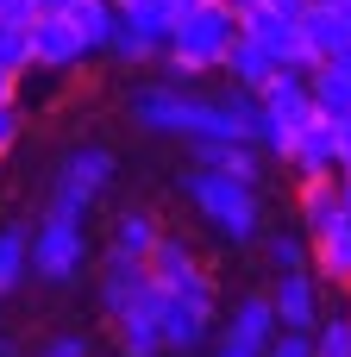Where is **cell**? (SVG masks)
Listing matches in <instances>:
<instances>
[{
  "mask_svg": "<svg viewBox=\"0 0 351 357\" xmlns=\"http://www.w3.org/2000/svg\"><path fill=\"white\" fill-rule=\"evenodd\" d=\"M182 195H188V207L207 220V232H214L220 245L245 251V245L264 238V195H257V182H239V176H226V169L195 163V169L182 176Z\"/></svg>",
  "mask_w": 351,
  "mask_h": 357,
  "instance_id": "cell-1",
  "label": "cell"
},
{
  "mask_svg": "<svg viewBox=\"0 0 351 357\" xmlns=\"http://www.w3.org/2000/svg\"><path fill=\"white\" fill-rule=\"evenodd\" d=\"M232 38H239V13H226L220 0H195L182 13V25L170 31V44H163V75L182 82V88L201 82V75H220Z\"/></svg>",
  "mask_w": 351,
  "mask_h": 357,
  "instance_id": "cell-2",
  "label": "cell"
},
{
  "mask_svg": "<svg viewBox=\"0 0 351 357\" xmlns=\"http://www.w3.org/2000/svg\"><path fill=\"white\" fill-rule=\"evenodd\" d=\"M94 270V245H88V220H57L44 213L31 226V276L44 289H75Z\"/></svg>",
  "mask_w": 351,
  "mask_h": 357,
  "instance_id": "cell-3",
  "label": "cell"
},
{
  "mask_svg": "<svg viewBox=\"0 0 351 357\" xmlns=\"http://www.w3.org/2000/svg\"><path fill=\"white\" fill-rule=\"evenodd\" d=\"M157 333H163V357H201L220 333V301L157 289Z\"/></svg>",
  "mask_w": 351,
  "mask_h": 357,
  "instance_id": "cell-4",
  "label": "cell"
},
{
  "mask_svg": "<svg viewBox=\"0 0 351 357\" xmlns=\"http://www.w3.org/2000/svg\"><path fill=\"white\" fill-rule=\"evenodd\" d=\"M257 107H264V138H257V151L283 163V151H289V132L314 119L308 69H276V75H270V82L257 88Z\"/></svg>",
  "mask_w": 351,
  "mask_h": 357,
  "instance_id": "cell-5",
  "label": "cell"
},
{
  "mask_svg": "<svg viewBox=\"0 0 351 357\" xmlns=\"http://www.w3.org/2000/svg\"><path fill=\"white\" fill-rule=\"evenodd\" d=\"M144 270H151L157 289H176V295H214V301H220V276H214V264L201 257L195 238H182V232H170V226H163L157 251L144 257Z\"/></svg>",
  "mask_w": 351,
  "mask_h": 357,
  "instance_id": "cell-6",
  "label": "cell"
},
{
  "mask_svg": "<svg viewBox=\"0 0 351 357\" xmlns=\"http://www.w3.org/2000/svg\"><path fill=\"white\" fill-rule=\"evenodd\" d=\"M239 31L251 44H264L276 69H314L308 38H301V19H283L276 6H251V13H239Z\"/></svg>",
  "mask_w": 351,
  "mask_h": 357,
  "instance_id": "cell-7",
  "label": "cell"
},
{
  "mask_svg": "<svg viewBox=\"0 0 351 357\" xmlns=\"http://www.w3.org/2000/svg\"><path fill=\"white\" fill-rule=\"evenodd\" d=\"M88 63L75 25L63 13H31V75H75Z\"/></svg>",
  "mask_w": 351,
  "mask_h": 357,
  "instance_id": "cell-8",
  "label": "cell"
},
{
  "mask_svg": "<svg viewBox=\"0 0 351 357\" xmlns=\"http://www.w3.org/2000/svg\"><path fill=\"white\" fill-rule=\"evenodd\" d=\"M264 295H270V307H276V326H283V333H314V326H320V314H327L314 270H283Z\"/></svg>",
  "mask_w": 351,
  "mask_h": 357,
  "instance_id": "cell-9",
  "label": "cell"
},
{
  "mask_svg": "<svg viewBox=\"0 0 351 357\" xmlns=\"http://www.w3.org/2000/svg\"><path fill=\"white\" fill-rule=\"evenodd\" d=\"M283 169H289L295 182H308V176H339V144H333V119H327V113H314L308 126L289 132Z\"/></svg>",
  "mask_w": 351,
  "mask_h": 357,
  "instance_id": "cell-10",
  "label": "cell"
},
{
  "mask_svg": "<svg viewBox=\"0 0 351 357\" xmlns=\"http://www.w3.org/2000/svg\"><path fill=\"white\" fill-rule=\"evenodd\" d=\"M151 295V270L144 264H132V257H100V270H94V307H100V320H119L126 307H138Z\"/></svg>",
  "mask_w": 351,
  "mask_h": 357,
  "instance_id": "cell-11",
  "label": "cell"
},
{
  "mask_svg": "<svg viewBox=\"0 0 351 357\" xmlns=\"http://www.w3.org/2000/svg\"><path fill=\"white\" fill-rule=\"evenodd\" d=\"M276 333H283V326H276V307H270L264 289L232 295V307L220 314V339H232V345H245V351H264Z\"/></svg>",
  "mask_w": 351,
  "mask_h": 357,
  "instance_id": "cell-12",
  "label": "cell"
},
{
  "mask_svg": "<svg viewBox=\"0 0 351 357\" xmlns=\"http://www.w3.org/2000/svg\"><path fill=\"white\" fill-rule=\"evenodd\" d=\"M113 326V351L119 357H163V333H157V282H151V295L138 301V307H126L119 320H107Z\"/></svg>",
  "mask_w": 351,
  "mask_h": 357,
  "instance_id": "cell-13",
  "label": "cell"
},
{
  "mask_svg": "<svg viewBox=\"0 0 351 357\" xmlns=\"http://www.w3.org/2000/svg\"><path fill=\"white\" fill-rule=\"evenodd\" d=\"M157 238H163V220H157L151 207H119V213L107 220V251H113V257L144 264V257L157 251Z\"/></svg>",
  "mask_w": 351,
  "mask_h": 357,
  "instance_id": "cell-14",
  "label": "cell"
},
{
  "mask_svg": "<svg viewBox=\"0 0 351 357\" xmlns=\"http://www.w3.org/2000/svg\"><path fill=\"white\" fill-rule=\"evenodd\" d=\"M57 176L75 182V188H88V195H107V188L119 182V157H113L107 144H69V151L57 157Z\"/></svg>",
  "mask_w": 351,
  "mask_h": 357,
  "instance_id": "cell-15",
  "label": "cell"
},
{
  "mask_svg": "<svg viewBox=\"0 0 351 357\" xmlns=\"http://www.w3.org/2000/svg\"><path fill=\"white\" fill-rule=\"evenodd\" d=\"M308 270H314L320 289H345L351 282V226L345 220H333L320 238H308Z\"/></svg>",
  "mask_w": 351,
  "mask_h": 357,
  "instance_id": "cell-16",
  "label": "cell"
},
{
  "mask_svg": "<svg viewBox=\"0 0 351 357\" xmlns=\"http://www.w3.org/2000/svg\"><path fill=\"white\" fill-rule=\"evenodd\" d=\"M188 151H195V163H207V169H226V176H239V182H264V151H257V144H239V138H195Z\"/></svg>",
  "mask_w": 351,
  "mask_h": 357,
  "instance_id": "cell-17",
  "label": "cell"
},
{
  "mask_svg": "<svg viewBox=\"0 0 351 357\" xmlns=\"http://www.w3.org/2000/svg\"><path fill=\"white\" fill-rule=\"evenodd\" d=\"M333 220H339V176H308V182H295V226H301L308 238H320Z\"/></svg>",
  "mask_w": 351,
  "mask_h": 357,
  "instance_id": "cell-18",
  "label": "cell"
},
{
  "mask_svg": "<svg viewBox=\"0 0 351 357\" xmlns=\"http://www.w3.org/2000/svg\"><path fill=\"white\" fill-rule=\"evenodd\" d=\"M308 94H314V113H327V119L351 113V50L308 69Z\"/></svg>",
  "mask_w": 351,
  "mask_h": 357,
  "instance_id": "cell-19",
  "label": "cell"
},
{
  "mask_svg": "<svg viewBox=\"0 0 351 357\" xmlns=\"http://www.w3.org/2000/svg\"><path fill=\"white\" fill-rule=\"evenodd\" d=\"M31 282V226L25 220H0V301L19 295Z\"/></svg>",
  "mask_w": 351,
  "mask_h": 357,
  "instance_id": "cell-20",
  "label": "cell"
},
{
  "mask_svg": "<svg viewBox=\"0 0 351 357\" xmlns=\"http://www.w3.org/2000/svg\"><path fill=\"white\" fill-rule=\"evenodd\" d=\"M220 75H226V88L257 94V88L276 75V63H270V50H264V44H251V38L239 31V38H232V50H226V63H220Z\"/></svg>",
  "mask_w": 351,
  "mask_h": 357,
  "instance_id": "cell-21",
  "label": "cell"
},
{
  "mask_svg": "<svg viewBox=\"0 0 351 357\" xmlns=\"http://www.w3.org/2000/svg\"><path fill=\"white\" fill-rule=\"evenodd\" d=\"M188 6H195V0H119V19H126L132 31H144L151 44H170V31L182 25Z\"/></svg>",
  "mask_w": 351,
  "mask_h": 357,
  "instance_id": "cell-22",
  "label": "cell"
},
{
  "mask_svg": "<svg viewBox=\"0 0 351 357\" xmlns=\"http://www.w3.org/2000/svg\"><path fill=\"white\" fill-rule=\"evenodd\" d=\"M63 19L75 25L82 50H88V56H100V50H107V38H113V25H119V6H113V0H75Z\"/></svg>",
  "mask_w": 351,
  "mask_h": 357,
  "instance_id": "cell-23",
  "label": "cell"
},
{
  "mask_svg": "<svg viewBox=\"0 0 351 357\" xmlns=\"http://www.w3.org/2000/svg\"><path fill=\"white\" fill-rule=\"evenodd\" d=\"M100 56H113V63H119V69H157V63H163V44H151V38H144V31H132V25H126V19H119V25H113V38H107V50H100Z\"/></svg>",
  "mask_w": 351,
  "mask_h": 357,
  "instance_id": "cell-24",
  "label": "cell"
},
{
  "mask_svg": "<svg viewBox=\"0 0 351 357\" xmlns=\"http://www.w3.org/2000/svg\"><path fill=\"white\" fill-rule=\"evenodd\" d=\"M257 245H264V257H270L276 276H283V270H308V232H301V226H276V232H264Z\"/></svg>",
  "mask_w": 351,
  "mask_h": 357,
  "instance_id": "cell-25",
  "label": "cell"
},
{
  "mask_svg": "<svg viewBox=\"0 0 351 357\" xmlns=\"http://www.w3.org/2000/svg\"><path fill=\"white\" fill-rule=\"evenodd\" d=\"M31 69V19L19 25V19H0V75H25Z\"/></svg>",
  "mask_w": 351,
  "mask_h": 357,
  "instance_id": "cell-26",
  "label": "cell"
},
{
  "mask_svg": "<svg viewBox=\"0 0 351 357\" xmlns=\"http://www.w3.org/2000/svg\"><path fill=\"white\" fill-rule=\"evenodd\" d=\"M94 201H100V195H88V188H75V182L50 176V201H44V213H57V220H88V213H94Z\"/></svg>",
  "mask_w": 351,
  "mask_h": 357,
  "instance_id": "cell-27",
  "label": "cell"
},
{
  "mask_svg": "<svg viewBox=\"0 0 351 357\" xmlns=\"http://www.w3.org/2000/svg\"><path fill=\"white\" fill-rule=\"evenodd\" d=\"M308 339H314V357H351V333H345V314H320V326H314Z\"/></svg>",
  "mask_w": 351,
  "mask_h": 357,
  "instance_id": "cell-28",
  "label": "cell"
},
{
  "mask_svg": "<svg viewBox=\"0 0 351 357\" xmlns=\"http://www.w3.org/2000/svg\"><path fill=\"white\" fill-rule=\"evenodd\" d=\"M19 138H25V107L19 100H0V163L19 151Z\"/></svg>",
  "mask_w": 351,
  "mask_h": 357,
  "instance_id": "cell-29",
  "label": "cell"
},
{
  "mask_svg": "<svg viewBox=\"0 0 351 357\" xmlns=\"http://www.w3.org/2000/svg\"><path fill=\"white\" fill-rule=\"evenodd\" d=\"M38 357H94V339L88 333H50L38 345Z\"/></svg>",
  "mask_w": 351,
  "mask_h": 357,
  "instance_id": "cell-30",
  "label": "cell"
},
{
  "mask_svg": "<svg viewBox=\"0 0 351 357\" xmlns=\"http://www.w3.org/2000/svg\"><path fill=\"white\" fill-rule=\"evenodd\" d=\"M257 357H314V339H308V333H276Z\"/></svg>",
  "mask_w": 351,
  "mask_h": 357,
  "instance_id": "cell-31",
  "label": "cell"
},
{
  "mask_svg": "<svg viewBox=\"0 0 351 357\" xmlns=\"http://www.w3.org/2000/svg\"><path fill=\"white\" fill-rule=\"evenodd\" d=\"M333 144H339V176H351V113L333 119Z\"/></svg>",
  "mask_w": 351,
  "mask_h": 357,
  "instance_id": "cell-32",
  "label": "cell"
},
{
  "mask_svg": "<svg viewBox=\"0 0 351 357\" xmlns=\"http://www.w3.org/2000/svg\"><path fill=\"white\" fill-rule=\"evenodd\" d=\"M207 357H257V351H245V345H232V339H220V333H214V345H207Z\"/></svg>",
  "mask_w": 351,
  "mask_h": 357,
  "instance_id": "cell-33",
  "label": "cell"
},
{
  "mask_svg": "<svg viewBox=\"0 0 351 357\" xmlns=\"http://www.w3.org/2000/svg\"><path fill=\"white\" fill-rule=\"evenodd\" d=\"M0 19H19V25H25V19H31V0H6V6H0Z\"/></svg>",
  "mask_w": 351,
  "mask_h": 357,
  "instance_id": "cell-34",
  "label": "cell"
},
{
  "mask_svg": "<svg viewBox=\"0 0 351 357\" xmlns=\"http://www.w3.org/2000/svg\"><path fill=\"white\" fill-rule=\"evenodd\" d=\"M264 6H276L283 19H301V13H308V0H264Z\"/></svg>",
  "mask_w": 351,
  "mask_h": 357,
  "instance_id": "cell-35",
  "label": "cell"
},
{
  "mask_svg": "<svg viewBox=\"0 0 351 357\" xmlns=\"http://www.w3.org/2000/svg\"><path fill=\"white\" fill-rule=\"evenodd\" d=\"M339 220L351 226V176H339Z\"/></svg>",
  "mask_w": 351,
  "mask_h": 357,
  "instance_id": "cell-36",
  "label": "cell"
},
{
  "mask_svg": "<svg viewBox=\"0 0 351 357\" xmlns=\"http://www.w3.org/2000/svg\"><path fill=\"white\" fill-rule=\"evenodd\" d=\"M75 0H31V13H69Z\"/></svg>",
  "mask_w": 351,
  "mask_h": 357,
  "instance_id": "cell-37",
  "label": "cell"
},
{
  "mask_svg": "<svg viewBox=\"0 0 351 357\" xmlns=\"http://www.w3.org/2000/svg\"><path fill=\"white\" fill-rule=\"evenodd\" d=\"M226 13H251V6H264V0H220Z\"/></svg>",
  "mask_w": 351,
  "mask_h": 357,
  "instance_id": "cell-38",
  "label": "cell"
},
{
  "mask_svg": "<svg viewBox=\"0 0 351 357\" xmlns=\"http://www.w3.org/2000/svg\"><path fill=\"white\" fill-rule=\"evenodd\" d=\"M0 357H19V345H13V339H6V333H0Z\"/></svg>",
  "mask_w": 351,
  "mask_h": 357,
  "instance_id": "cell-39",
  "label": "cell"
},
{
  "mask_svg": "<svg viewBox=\"0 0 351 357\" xmlns=\"http://www.w3.org/2000/svg\"><path fill=\"white\" fill-rule=\"evenodd\" d=\"M339 295H345V307H351V282H345V289H339Z\"/></svg>",
  "mask_w": 351,
  "mask_h": 357,
  "instance_id": "cell-40",
  "label": "cell"
},
{
  "mask_svg": "<svg viewBox=\"0 0 351 357\" xmlns=\"http://www.w3.org/2000/svg\"><path fill=\"white\" fill-rule=\"evenodd\" d=\"M345 333H351V307H345Z\"/></svg>",
  "mask_w": 351,
  "mask_h": 357,
  "instance_id": "cell-41",
  "label": "cell"
},
{
  "mask_svg": "<svg viewBox=\"0 0 351 357\" xmlns=\"http://www.w3.org/2000/svg\"><path fill=\"white\" fill-rule=\"evenodd\" d=\"M0 6H6V0H0Z\"/></svg>",
  "mask_w": 351,
  "mask_h": 357,
  "instance_id": "cell-42",
  "label": "cell"
},
{
  "mask_svg": "<svg viewBox=\"0 0 351 357\" xmlns=\"http://www.w3.org/2000/svg\"><path fill=\"white\" fill-rule=\"evenodd\" d=\"M113 6H119V0H113Z\"/></svg>",
  "mask_w": 351,
  "mask_h": 357,
  "instance_id": "cell-43",
  "label": "cell"
}]
</instances>
